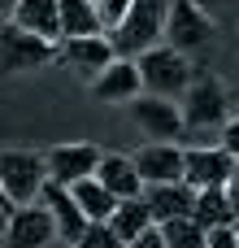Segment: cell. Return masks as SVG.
<instances>
[{
    "mask_svg": "<svg viewBox=\"0 0 239 248\" xmlns=\"http://www.w3.org/2000/svg\"><path fill=\"white\" fill-rule=\"evenodd\" d=\"M165 13H170V0H135L126 22L118 31H109L113 57L118 61H139L148 48H157V39H165Z\"/></svg>",
    "mask_w": 239,
    "mask_h": 248,
    "instance_id": "6da1fadb",
    "label": "cell"
},
{
    "mask_svg": "<svg viewBox=\"0 0 239 248\" xmlns=\"http://www.w3.org/2000/svg\"><path fill=\"white\" fill-rule=\"evenodd\" d=\"M135 65H139L144 96H161V100H179V96H187V87H192V78H196L187 52H179V48H170V44L148 48Z\"/></svg>",
    "mask_w": 239,
    "mask_h": 248,
    "instance_id": "7a4b0ae2",
    "label": "cell"
},
{
    "mask_svg": "<svg viewBox=\"0 0 239 248\" xmlns=\"http://www.w3.org/2000/svg\"><path fill=\"white\" fill-rule=\"evenodd\" d=\"M48 183V166H44V153H26V148H9L0 153V192L13 209L22 205H35L39 192Z\"/></svg>",
    "mask_w": 239,
    "mask_h": 248,
    "instance_id": "3957f363",
    "label": "cell"
},
{
    "mask_svg": "<svg viewBox=\"0 0 239 248\" xmlns=\"http://www.w3.org/2000/svg\"><path fill=\"white\" fill-rule=\"evenodd\" d=\"M226 105H231L226 87L213 74H200V78H192V87L183 96V126H192V131H222L231 122Z\"/></svg>",
    "mask_w": 239,
    "mask_h": 248,
    "instance_id": "277c9868",
    "label": "cell"
},
{
    "mask_svg": "<svg viewBox=\"0 0 239 248\" xmlns=\"http://www.w3.org/2000/svg\"><path fill=\"white\" fill-rule=\"evenodd\" d=\"M52 57H57L52 44L35 39L30 31H22L13 22H0V70L4 74H30V70L48 65Z\"/></svg>",
    "mask_w": 239,
    "mask_h": 248,
    "instance_id": "5b68a950",
    "label": "cell"
},
{
    "mask_svg": "<svg viewBox=\"0 0 239 248\" xmlns=\"http://www.w3.org/2000/svg\"><path fill=\"white\" fill-rule=\"evenodd\" d=\"M100 148L96 144H57L44 153V166H48V183L57 187H78L83 179H96V166H100Z\"/></svg>",
    "mask_w": 239,
    "mask_h": 248,
    "instance_id": "8992f818",
    "label": "cell"
},
{
    "mask_svg": "<svg viewBox=\"0 0 239 248\" xmlns=\"http://www.w3.org/2000/svg\"><path fill=\"white\" fill-rule=\"evenodd\" d=\"M235 179V157L222 153L218 144H192L183 148V183L205 192V187H226Z\"/></svg>",
    "mask_w": 239,
    "mask_h": 248,
    "instance_id": "52a82bcc",
    "label": "cell"
},
{
    "mask_svg": "<svg viewBox=\"0 0 239 248\" xmlns=\"http://www.w3.org/2000/svg\"><path fill=\"white\" fill-rule=\"evenodd\" d=\"M213 39V17L196 4V0H170L165 13V44L179 52H196Z\"/></svg>",
    "mask_w": 239,
    "mask_h": 248,
    "instance_id": "ba28073f",
    "label": "cell"
},
{
    "mask_svg": "<svg viewBox=\"0 0 239 248\" xmlns=\"http://www.w3.org/2000/svg\"><path fill=\"white\" fill-rule=\"evenodd\" d=\"M131 118L144 135H152V144H174L187 126H183V105L161 100V96H139L131 100Z\"/></svg>",
    "mask_w": 239,
    "mask_h": 248,
    "instance_id": "9c48e42d",
    "label": "cell"
},
{
    "mask_svg": "<svg viewBox=\"0 0 239 248\" xmlns=\"http://www.w3.org/2000/svg\"><path fill=\"white\" fill-rule=\"evenodd\" d=\"M35 205H44L48 214H52V227H57V240L61 244H78L83 240V231L91 227L87 218H83V209H78V201H74V192L70 187H57V183H44V192H39V201Z\"/></svg>",
    "mask_w": 239,
    "mask_h": 248,
    "instance_id": "30bf717a",
    "label": "cell"
},
{
    "mask_svg": "<svg viewBox=\"0 0 239 248\" xmlns=\"http://www.w3.org/2000/svg\"><path fill=\"white\" fill-rule=\"evenodd\" d=\"M61 61L74 70V74H83V78H100L118 57H113V44H109V35H87V39H65L61 48Z\"/></svg>",
    "mask_w": 239,
    "mask_h": 248,
    "instance_id": "8fae6325",
    "label": "cell"
},
{
    "mask_svg": "<svg viewBox=\"0 0 239 248\" xmlns=\"http://www.w3.org/2000/svg\"><path fill=\"white\" fill-rule=\"evenodd\" d=\"M52 240H57V227H52V214L44 205L13 209L9 231H4V248H48Z\"/></svg>",
    "mask_w": 239,
    "mask_h": 248,
    "instance_id": "7c38bea8",
    "label": "cell"
},
{
    "mask_svg": "<svg viewBox=\"0 0 239 248\" xmlns=\"http://www.w3.org/2000/svg\"><path fill=\"white\" fill-rule=\"evenodd\" d=\"M135 170H139L144 187L183 183V144H144L135 153Z\"/></svg>",
    "mask_w": 239,
    "mask_h": 248,
    "instance_id": "4fadbf2b",
    "label": "cell"
},
{
    "mask_svg": "<svg viewBox=\"0 0 239 248\" xmlns=\"http://www.w3.org/2000/svg\"><path fill=\"white\" fill-rule=\"evenodd\" d=\"M91 96L100 105H131L144 96V83H139V65L135 61H113L96 83H91Z\"/></svg>",
    "mask_w": 239,
    "mask_h": 248,
    "instance_id": "5bb4252c",
    "label": "cell"
},
{
    "mask_svg": "<svg viewBox=\"0 0 239 248\" xmlns=\"http://www.w3.org/2000/svg\"><path fill=\"white\" fill-rule=\"evenodd\" d=\"M139 201L148 205L152 222H157V227H165V222H174V218H192L196 187H187V183H161V187H144V196H139Z\"/></svg>",
    "mask_w": 239,
    "mask_h": 248,
    "instance_id": "9a60e30c",
    "label": "cell"
},
{
    "mask_svg": "<svg viewBox=\"0 0 239 248\" xmlns=\"http://www.w3.org/2000/svg\"><path fill=\"white\" fill-rule=\"evenodd\" d=\"M9 22L22 26V31H30L35 39L61 48V9H57V0H17V9H13Z\"/></svg>",
    "mask_w": 239,
    "mask_h": 248,
    "instance_id": "2e32d148",
    "label": "cell"
},
{
    "mask_svg": "<svg viewBox=\"0 0 239 248\" xmlns=\"http://www.w3.org/2000/svg\"><path fill=\"white\" fill-rule=\"evenodd\" d=\"M96 179L105 192H113L118 201H135L144 196V179L135 170V157H122V153H105L100 166H96Z\"/></svg>",
    "mask_w": 239,
    "mask_h": 248,
    "instance_id": "e0dca14e",
    "label": "cell"
},
{
    "mask_svg": "<svg viewBox=\"0 0 239 248\" xmlns=\"http://www.w3.org/2000/svg\"><path fill=\"white\" fill-rule=\"evenodd\" d=\"M61 9V44L65 39H87V35H105L100 13L91 0H57Z\"/></svg>",
    "mask_w": 239,
    "mask_h": 248,
    "instance_id": "ac0fdd59",
    "label": "cell"
},
{
    "mask_svg": "<svg viewBox=\"0 0 239 248\" xmlns=\"http://www.w3.org/2000/svg\"><path fill=\"white\" fill-rule=\"evenodd\" d=\"M109 227H113V235H118V240H122V248H126V244H135L148 227H157V222H152L148 205L135 196V201H118V214L109 218Z\"/></svg>",
    "mask_w": 239,
    "mask_h": 248,
    "instance_id": "d6986e66",
    "label": "cell"
},
{
    "mask_svg": "<svg viewBox=\"0 0 239 248\" xmlns=\"http://www.w3.org/2000/svg\"><path fill=\"white\" fill-rule=\"evenodd\" d=\"M74 192V201H78V209H83V218L87 222H109L113 214H118V196L113 192H105L100 187V179H83L78 187H70Z\"/></svg>",
    "mask_w": 239,
    "mask_h": 248,
    "instance_id": "ffe728a7",
    "label": "cell"
},
{
    "mask_svg": "<svg viewBox=\"0 0 239 248\" xmlns=\"http://www.w3.org/2000/svg\"><path fill=\"white\" fill-rule=\"evenodd\" d=\"M192 218H196L205 231H213V227H231L235 214H231V205H226V187H205V192H196Z\"/></svg>",
    "mask_w": 239,
    "mask_h": 248,
    "instance_id": "44dd1931",
    "label": "cell"
},
{
    "mask_svg": "<svg viewBox=\"0 0 239 248\" xmlns=\"http://www.w3.org/2000/svg\"><path fill=\"white\" fill-rule=\"evenodd\" d=\"M161 235H165V248H205V240H209V231L196 218H174L161 227Z\"/></svg>",
    "mask_w": 239,
    "mask_h": 248,
    "instance_id": "7402d4cb",
    "label": "cell"
},
{
    "mask_svg": "<svg viewBox=\"0 0 239 248\" xmlns=\"http://www.w3.org/2000/svg\"><path fill=\"white\" fill-rule=\"evenodd\" d=\"M135 9V0H96V13H100V26H105V35L109 31H118L122 22H126V13Z\"/></svg>",
    "mask_w": 239,
    "mask_h": 248,
    "instance_id": "603a6c76",
    "label": "cell"
},
{
    "mask_svg": "<svg viewBox=\"0 0 239 248\" xmlns=\"http://www.w3.org/2000/svg\"><path fill=\"white\" fill-rule=\"evenodd\" d=\"M74 248H122V240L113 235V227H109V222H91Z\"/></svg>",
    "mask_w": 239,
    "mask_h": 248,
    "instance_id": "cb8c5ba5",
    "label": "cell"
},
{
    "mask_svg": "<svg viewBox=\"0 0 239 248\" xmlns=\"http://www.w3.org/2000/svg\"><path fill=\"white\" fill-rule=\"evenodd\" d=\"M205 248H239L235 222H231V227H213V231H209V240H205Z\"/></svg>",
    "mask_w": 239,
    "mask_h": 248,
    "instance_id": "d4e9b609",
    "label": "cell"
},
{
    "mask_svg": "<svg viewBox=\"0 0 239 248\" xmlns=\"http://www.w3.org/2000/svg\"><path fill=\"white\" fill-rule=\"evenodd\" d=\"M218 148H222V153H231V157L239 161V113L222 126V144H218Z\"/></svg>",
    "mask_w": 239,
    "mask_h": 248,
    "instance_id": "484cf974",
    "label": "cell"
},
{
    "mask_svg": "<svg viewBox=\"0 0 239 248\" xmlns=\"http://www.w3.org/2000/svg\"><path fill=\"white\" fill-rule=\"evenodd\" d=\"M126 248H165V235H161V227H148L135 244H126Z\"/></svg>",
    "mask_w": 239,
    "mask_h": 248,
    "instance_id": "4316f807",
    "label": "cell"
},
{
    "mask_svg": "<svg viewBox=\"0 0 239 248\" xmlns=\"http://www.w3.org/2000/svg\"><path fill=\"white\" fill-rule=\"evenodd\" d=\"M226 205H231V214H235V222H239V174L226 183Z\"/></svg>",
    "mask_w": 239,
    "mask_h": 248,
    "instance_id": "83f0119b",
    "label": "cell"
},
{
    "mask_svg": "<svg viewBox=\"0 0 239 248\" xmlns=\"http://www.w3.org/2000/svg\"><path fill=\"white\" fill-rule=\"evenodd\" d=\"M9 218H13V205L0 201V244H4V231H9Z\"/></svg>",
    "mask_w": 239,
    "mask_h": 248,
    "instance_id": "f1b7e54d",
    "label": "cell"
},
{
    "mask_svg": "<svg viewBox=\"0 0 239 248\" xmlns=\"http://www.w3.org/2000/svg\"><path fill=\"white\" fill-rule=\"evenodd\" d=\"M13 9H17V0H0V17H4V22L13 17Z\"/></svg>",
    "mask_w": 239,
    "mask_h": 248,
    "instance_id": "f546056e",
    "label": "cell"
},
{
    "mask_svg": "<svg viewBox=\"0 0 239 248\" xmlns=\"http://www.w3.org/2000/svg\"><path fill=\"white\" fill-rule=\"evenodd\" d=\"M235 240H239V222H235Z\"/></svg>",
    "mask_w": 239,
    "mask_h": 248,
    "instance_id": "4dcf8cb0",
    "label": "cell"
},
{
    "mask_svg": "<svg viewBox=\"0 0 239 248\" xmlns=\"http://www.w3.org/2000/svg\"><path fill=\"white\" fill-rule=\"evenodd\" d=\"M235 174H239V161H235Z\"/></svg>",
    "mask_w": 239,
    "mask_h": 248,
    "instance_id": "1f68e13d",
    "label": "cell"
},
{
    "mask_svg": "<svg viewBox=\"0 0 239 248\" xmlns=\"http://www.w3.org/2000/svg\"><path fill=\"white\" fill-rule=\"evenodd\" d=\"M0 201H4V192H0Z\"/></svg>",
    "mask_w": 239,
    "mask_h": 248,
    "instance_id": "d6a6232c",
    "label": "cell"
},
{
    "mask_svg": "<svg viewBox=\"0 0 239 248\" xmlns=\"http://www.w3.org/2000/svg\"><path fill=\"white\" fill-rule=\"evenodd\" d=\"M61 248H70V244H61Z\"/></svg>",
    "mask_w": 239,
    "mask_h": 248,
    "instance_id": "836d02e7",
    "label": "cell"
},
{
    "mask_svg": "<svg viewBox=\"0 0 239 248\" xmlns=\"http://www.w3.org/2000/svg\"><path fill=\"white\" fill-rule=\"evenodd\" d=\"M91 4H96V0H91Z\"/></svg>",
    "mask_w": 239,
    "mask_h": 248,
    "instance_id": "e575fe53",
    "label": "cell"
},
{
    "mask_svg": "<svg viewBox=\"0 0 239 248\" xmlns=\"http://www.w3.org/2000/svg\"><path fill=\"white\" fill-rule=\"evenodd\" d=\"M0 248H4V244H0Z\"/></svg>",
    "mask_w": 239,
    "mask_h": 248,
    "instance_id": "d590c367",
    "label": "cell"
}]
</instances>
